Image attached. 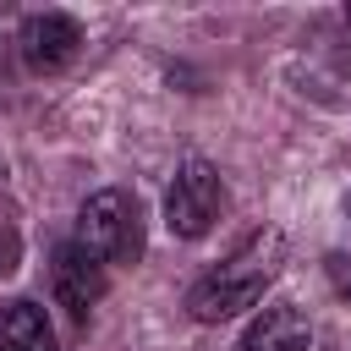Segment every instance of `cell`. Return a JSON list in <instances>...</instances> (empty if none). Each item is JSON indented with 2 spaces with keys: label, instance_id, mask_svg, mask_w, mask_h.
Here are the masks:
<instances>
[{
  "label": "cell",
  "instance_id": "9c48e42d",
  "mask_svg": "<svg viewBox=\"0 0 351 351\" xmlns=\"http://www.w3.org/2000/svg\"><path fill=\"white\" fill-rule=\"evenodd\" d=\"M324 274H329V285L351 302V252H329V258H324Z\"/></svg>",
  "mask_w": 351,
  "mask_h": 351
},
{
  "label": "cell",
  "instance_id": "8fae6325",
  "mask_svg": "<svg viewBox=\"0 0 351 351\" xmlns=\"http://www.w3.org/2000/svg\"><path fill=\"white\" fill-rule=\"evenodd\" d=\"M313 351H324V346H313Z\"/></svg>",
  "mask_w": 351,
  "mask_h": 351
},
{
  "label": "cell",
  "instance_id": "277c9868",
  "mask_svg": "<svg viewBox=\"0 0 351 351\" xmlns=\"http://www.w3.org/2000/svg\"><path fill=\"white\" fill-rule=\"evenodd\" d=\"M104 263L82 247V241H60L55 252H49V291H55V302L71 313V318H88L93 307H99V296H104Z\"/></svg>",
  "mask_w": 351,
  "mask_h": 351
},
{
  "label": "cell",
  "instance_id": "ba28073f",
  "mask_svg": "<svg viewBox=\"0 0 351 351\" xmlns=\"http://www.w3.org/2000/svg\"><path fill=\"white\" fill-rule=\"evenodd\" d=\"M16 258H22V241H16L11 214L0 208V280H5V274H16Z\"/></svg>",
  "mask_w": 351,
  "mask_h": 351
},
{
  "label": "cell",
  "instance_id": "3957f363",
  "mask_svg": "<svg viewBox=\"0 0 351 351\" xmlns=\"http://www.w3.org/2000/svg\"><path fill=\"white\" fill-rule=\"evenodd\" d=\"M219 214H225V181H219V170L208 159H186L176 170V181H170V192H165V225H170V236L197 241V236H208V225Z\"/></svg>",
  "mask_w": 351,
  "mask_h": 351
},
{
  "label": "cell",
  "instance_id": "7c38bea8",
  "mask_svg": "<svg viewBox=\"0 0 351 351\" xmlns=\"http://www.w3.org/2000/svg\"><path fill=\"white\" fill-rule=\"evenodd\" d=\"M0 176H5V165H0Z\"/></svg>",
  "mask_w": 351,
  "mask_h": 351
},
{
  "label": "cell",
  "instance_id": "30bf717a",
  "mask_svg": "<svg viewBox=\"0 0 351 351\" xmlns=\"http://www.w3.org/2000/svg\"><path fill=\"white\" fill-rule=\"evenodd\" d=\"M346 22H351V5H346Z\"/></svg>",
  "mask_w": 351,
  "mask_h": 351
},
{
  "label": "cell",
  "instance_id": "5b68a950",
  "mask_svg": "<svg viewBox=\"0 0 351 351\" xmlns=\"http://www.w3.org/2000/svg\"><path fill=\"white\" fill-rule=\"evenodd\" d=\"M16 49H22L27 71L55 77V71H66V66L77 60V49H82V27H77V16H66V11H38V16L22 22Z\"/></svg>",
  "mask_w": 351,
  "mask_h": 351
},
{
  "label": "cell",
  "instance_id": "8992f818",
  "mask_svg": "<svg viewBox=\"0 0 351 351\" xmlns=\"http://www.w3.org/2000/svg\"><path fill=\"white\" fill-rule=\"evenodd\" d=\"M318 346V335H313V324L296 313V307H263L252 324H247V340H241V351H313Z\"/></svg>",
  "mask_w": 351,
  "mask_h": 351
},
{
  "label": "cell",
  "instance_id": "52a82bcc",
  "mask_svg": "<svg viewBox=\"0 0 351 351\" xmlns=\"http://www.w3.org/2000/svg\"><path fill=\"white\" fill-rule=\"evenodd\" d=\"M0 351H55V329H49V313L27 296L5 302L0 307Z\"/></svg>",
  "mask_w": 351,
  "mask_h": 351
},
{
  "label": "cell",
  "instance_id": "6da1fadb",
  "mask_svg": "<svg viewBox=\"0 0 351 351\" xmlns=\"http://www.w3.org/2000/svg\"><path fill=\"white\" fill-rule=\"evenodd\" d=\"M280 263H285V230H280V225L252 230L225 263H214V269L186 291V313H192L197 324H225V318L258 307V296L274 285Z\"/></svg>",
  "mask_w": 351,
  "mask_h": 351
},
{
  "label": "cell",
  "instance_id": "7a4b0ae2",
  "mask_svg": "<svg viewBox=\"0 0 351 351\" xmlns=\"http://www.w3.org/2000/svg\"><path fill=\"white\" fill-rule=\"evenodd\" d=\"M77 241L99 258V263H137L143 258V203L126 192V186H104L82 203L77 214Z\"/></svg>",
  "mask_w": 351,
  "mask_h": 351
}]
</instances>
